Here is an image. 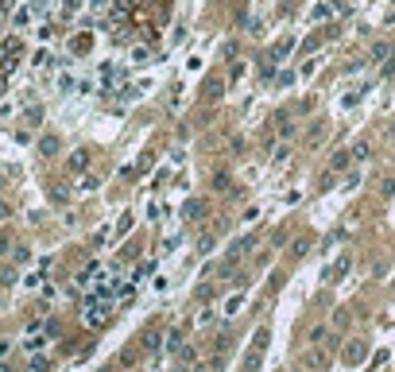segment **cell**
<instances>
[{
    "label": "cell",
    "instance_id": "obj_1",
    "mask_svg": "<svg viewBox=\"0 0 395 372\" xmlns=\"http://www.w3.org/2000/svg\"><path fill=\"white\" fill-rule=\"evenodd\" d=\"M263 345H267V333H256L248 357H244V372H256V364H260V357H263Z\"/></svg>",
    "mask_w": 395,
    "mask_h": 372
},
{
    "label": "cell",
    "instance_id": "obj_16",
    "mask_svg": "<svg viewBox=\"0 0 395 372\" xmlns=\"http://www.w3.org/2000/svg\"><path fill=\"white\" fill-rule=\"evenodd\" d=\"M8 217H12V206H8V202H0V221H8Z\"/></svg>",
    "mask_w": 395,
    "mask_h": 372
},
{
    "label": "cell",
    "instance_id": "obj_9",
    "mask_svg": "<svg viewBox=\"0 0 395 372\" xmlns=\"http://www.w3.org/2000/svg\"><path fill=\"white\" fill-rule=\"evenodd\" d=\"M345 271H349V260H337V264H333V271H329V275H333V279H341Z\"/></svg>",
    "mask_w": 395,
    "mask_h": 372
},
{
    "label": "cell",
    "instance_id": "obj_4",
    "mask_svg": "<svg viewBox=\"0 0 395 372\" xmlns=\"http://www.w3.org/2000/svg\"><path fill=\"white\" fill-rule=\"evenodd\" d=\"M368 151H372V148H368V140H356V144L349 148V155H352V159H368Z\"/></svg>",
    "mask_w": 395,
    "mask_h": 372
},
{
    "label": "cell",
    "instance_id": "obj_8",
    "mask_svg": "<svg viewBox=\"0 0 395 372\" xmlns=\"http://www.w3.org/2000/svg\"><path fill=\"white\" fill-rule=\"evenodd\" d=\"M310 341H318V345H322V341H329V329H325V326H318L314 333H310Z\"/></svg>",
    "mask_w": 395,
    "mask_h": 372
},
{
    "label": "cell",
    "instance_id": "obj_14",
    "mask_svg": "<svg viewBox=\"0 0 395 372\" xmlns=\"http://www.w3.org/2000/svg\"><path fill=\"white\" fill-rule=\"evenodd\" d=\"M306 252H310V240L302 237V240H298V244H294V256H306Z\"/></svg>",
    "mask_w": 395,
    "mask_h": 372
},
{
    "label": "cell",
    "instance_id": "obj_11",
    "mask_svg": "<svg viewBox=\"0 0 395 372\" xmlns=\"http://www.w3.org/2000/svg\"><path fill=\"white\" fill-rule=\"evenodd\" d=\"M217 93H221V82H217V78H213V82H209V86H205V97H209V101H213V97H217Z\"/></svg>",
    "mask_w": 395,
    "mask_h": 372
},
{
    "label": "cell",
    "instance_id": "obj_6",
    "mask_svg": "<svg viewBox=\"0 0 395 372\" xmlns=\"http://www.w3.org/2000/svg\"><path fill=\"white\" fill-rule=\"evenodd\" d=\"M86 151H78V155H70V171H86Z\"/></svg>",
    "mask_w": 395,
    "mask_h": 372
},
{
    "label": "cell",
    "instance_id": "obj_12",
    "mask_svg": "<svg viewBox=\"0 0 395 372\" xmlns=\"http://www.w3.org/2000/svg\"><path fill=\"white\" fill-rule=\"evenodd\" d=\"M28 372H51V360H31Z\"/></svg>",
    "mask_w": 395,
    "mask_h": 372
},
{
    "label": "cell",
    "instance_id": "obj_5",
    "mask_svg": "<svg viewBox=\"0 0 395 372\" xmlns=\"http://www.w3.org/2000/svg\"><path fill=\"white\" fill-rule=\"evenodd\" d=\"M372 59H395V47H391V43H376Z\"/></svg>",
    "mask_w": 395,
    "mask_h": 372
},
{
    "label": "cell",
    "instance_id": "obj_15",
    "mask_svg": "<svg viewBox=\"0 0 395 372\" xmlns=\"http://www.w3.org/2000/svg\"><path fill=\"white\" fill-rule=\"evenodd\" d=\"M279 136H294V124H287L283 117H279Z\"/></svg>",
    "mask_w": 395,
    "mask_h": 372
},
{
    "label": "cell",
    "instance_id": "obj_17",
    "mask_svg": "<svg viewBox=\"0 0 395 372\" xmlns=\"http://www.w3.org/2000/svg\"><path fill=\"white\" fill-rule=\"evenodd\" d=\"M0 252H8V233H0Z\"/></svg>",
    "mask_w": 395,
    "mask_h": 372
},
{
    "label": "cell",
    "instance_id": "obj_2",
    "mask_svg": "<svg viewBox=\"0 0 395 372\" xmlns=\"http://www.w3.org/2000/svg\"><path fill=\"white\" fill-rule=\"evenodd\" d=\"M349 163H352V155H349V148H345V151H337L333 159H329V171H345Z\"/></svg>",
    "mask_w": 395,
    "mask_h": 372
},
{
    "label": "cell",
    "instance_id": "obj_3",
    "mask_svg": "<svg viewBox=\"0 0 395 372\" xmlns=\"http://www.w3.org/2000/svg\"><path fill=\"white\" fill-rule=\"evenodd\" d=\"M345 360H349V364H356V360H364V345H360V341H352L349 349H345Z\"/></svg>",
    "mask_w": 395,
    "mask_h": 372
},
{
    "label": "cell",
    "instance_id": "obj_10",
    "mask_svg": "<svg viewBox=\"0 0 395 372\" xmlns=\"http://www.w3.org/2000/svg\"><path fill=\"white\" fill-rule=\"evenodd\" d=\"M333 326H337V329L349 326V310H337V314H333Z\"/></svg>",
    "mask_w": 395,
    "mask_h": 372
},
{
    "label": "cell",
    "instance_id": "obj_7",
    "mask_svg": "<svg viewBox=\"0 0 395 372\" xmlns=\"http://www.w3.org/2000/svg\"><path fill=\"white\" fill-rule=\"evenodd\" d=\"M16 283V268H0V287H12Z\"/></svg>",
    "mask_w": 395,
    "mask_h": 372
},
{
    "label": "cell",
    "instance_id": "obj_13",
    "mask_svg": "<svg viewBox=\"0 0 395 372\" xmlns=\"http://www.w3.org/2000/svg\"><path fill=\"white\" fill-rule=\"evenodd\" d=\"M43 151H47V155H51V151H59V140H55V136H47V140H43Z\"/></svg>",
    "mask_w": 395,
    "mask_h": 372
}]
</instances>
